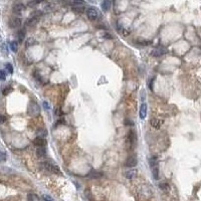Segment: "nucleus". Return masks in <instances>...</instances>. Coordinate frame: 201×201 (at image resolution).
<instances>
[{
  "mask_svg": "<svg viewBox=\"0 0 201 201\" xmlns=\"http://www.w3.org/2000/svg\"><path fill=\"white\" fill-rule=\"evenodd\" d=\"M24 37H25V30H23V29H19L18 32H17V38H18V41L23 42Z\"/></svg>",
  "mask_w": 201,
  "mask_h": 201,
  "instance_id": "17",
  "label": "nucleus"
},
{
  "mask_svg": "<svg viewBox=\"0 0 201 201\" xmlns=\"http://www.w3.org/2000/svg\"><path fill=\"white\" fill-rule=\"evenodd\" d=\"M11 91H12V89H11V88H9V89H8V88H6V89H3V90H2V92H3L4 96H6V95L9 94V92H10Z\"/></svg>",
  "mask_w": 201,
  "mask_h": 201,
  "instance_id": "25",
  "label": "nucleus"
},
{
  "mask_svg": "<svg viewBox=\"0 0 201 201\" xmlns=\"http://www.w3.org/2000/svg\"><path fill=\"white\" fill-rule=\"evenodd\" d=\"M91 176H92V178H99V177H101V176H102V174L101 173H98V172H92Z\"/></svg>",
  "mask_w": 201,
  "mask_h": 201,
  "instance_id": "28",
  "label": "nucleus"
},
{
  "mask_svg": "<svg viewBox=\"0 0 201 201\" xmlns=\"http://www.w3.org/2000/svg\"><path fill=\"white\" fill-rule=\"evenodd\" d=\"M73 10L74 12L78 13V14H82L83 11H85V7H73Z\"/></svg>",
  "mask_w": 201,
  "mask_h": 201,
  "instance_id": "22",
  "label": "nucleus"
},
{
  "mask_svg": "<svg viewBox=\"0 0 201 201\" xmlns=\"http://www.w3.org/2000/svg\"><path fill=\"white\" fill-rule=\"evenodd\" d=\"M42 197H43L44 201H53V199L49 195H43Z\"/></svg>",
  "mask_w": 201,
  "mask_h": 201,
  "instance_id": "29",
  "label": "nucleus"
},
{
  "mask_svg": "<svg viewBox=\"0 0 201 201\" xmlns=\"http://www.w3.org/2000/svg\"><path fill=\"white\" fill-rule=\"evenodd\" d=\"M151 171H152V175L155 179H159V164H156L151 166Z\"/></svg>",
  "mask_w": 201,
  "mask_h": 201,
  "instance_id": "10",
  "label": "nucleus"
},
{
  "mask_svg": "<svg viewBox=\"0 0 201 201\" xmlns=\"http://www.w3.org/2000/svg\"><path fill=\"white\" fill-rule=\"evenodd\" d=\"M85 0H74L73 7H85Z\"/></svg>",
  "mask_w": 201,
  "mask_h": 201,
  "instance_id": "16",
  "label": "nucleus"
},
{
  "mask_svg": "<svg viewBox=\"0 0 201 201\" xmlns=\"http://www.w3.org/2000/svg\"><path fill=\"white\" fill-rule=\"evenodd\" d=\"M5 121H6V118H5V117H4V116H1V123L3 124Z\"/></svg>",
  "mask_w": 201,
  "mask_h": 201,
  "instance_id": "34",
  "label": "nucleus"
},
{
  "mask_svg": "<svg viewBox=\"0 0 201 201\" xmlns=\"http://www.w3.org/2000/svg\"><path fill=\"white\" fill-rule=\"evenodd\" d=\"M6 160V155L5 153H4V151H1V161L4 162Z\"/></svg>",
  "mask_w": 201,
  "mask_h": 201,
  "instance_id": "30",
  "label": "nucleus"
},
{
  "mask_svg": "<svg viewBox=\"0 0 201 201\" xmlns=\"http://www.w3.org/2000/svg\"><path fill=\"white\" fill-rule=\"evenodd\" d=\"M40 16H41V12H40V11H36V12H34V14H32L27 20H26V25L27 26H34L35 24L37 23V21H38V19H39Z\"/></svg>",
  "mask_w": 201,
  "mask_h": 201,
  "instance_id": "4",
  "label": "nucleus"
},
{
  "mask_svg": "<svg viewBox=\"0 0 201 201\" xmlns=\"http://www.w3.org/2000/svg\"><path fill=\"white\" fill-rule=\"evenodd\" d=\"M41 1L42 0H32V1H30L28 3V6H30V7H34V6H36L37 4H39Z\"/></svg>",
  "mask_w": 201,
  "mask_h": 201,
  "instance_id": "21",
  "label": "nucleus"
},
{
  "mask_svg": "<svg viewBox=\"0 0 201 201\" xmlns=\"http://www.w3.org/2000/svg\"><path fill=\"white\" fill-rule=\"evenodd\" d=\"M137 164H138V160L136 157H134V156L128 157L125 162V166L128 167V168H133V167L137 166Z\"/></svg>",
  "mask_w": 201,
  "mask_h": 201,
  "instance_id": "6",
  "label": "nucleus"
},
{
  "mask_svg": "<svg viewBox=\"0 0 201 201\" xmlns=\"http://www.w3.org/2000/svg\"><path fill=\"white\" fill-rule=\"evenodd\" d=\"M37 134L39 137H46V131L43 130V129H40V130L37 131Z\"/></svg>",
  "mask_w": 201,
  "mask_h": 201,
  "instance_id": "23",
  "label": "nucleus"
},
{
  "mask_svg": "<svg viewBox=\"0 0 201 201\" xmlns=\"http://www.w3.org/2000/svg\"><path fill=\"white\" fill-rule=\"evenodd\" d=\"M10 47H11V49H12V51H16L17 48H18V43H17L16 41H11Z\"/></svg>",
  "mask_w": 201,
  "mask_h": 201,
  "instance_id": "20",
  "label": "nucleus"
},
{
  "mask_svg": "<svg viewBox=\"0 0 201 201\" xmlns=\"http://www.w3.org/2000/svg\"><path fill=\"white\" fill-rule=\"evenodd\" d=\"M101 7L103 11H108L111 8V1L110 0H103L101 4Z\"/></svg>",
  "mask_w": 201,
  "mask_h": 201,
  "instance_id": "14",
  "label": "nucleus"
},
{
  "mask_svg": "<svg viewBox=\"0 0 201 201\" xmlns=\"http://www.w3.org/2000/svg\"><path fill=\"white\" fill-rule=\"evenodd\" d=\"M27 200H28V201H33V197H32V195H31V194H28Z\"/></svg>",
  "mask_w": 201,
  "mask_h": 201,
  "instance_id": "33",
  "label": "nucleus"
},
{
  "mask_svg": "<svg viewBox=\"0 0 201 201\" xmlns=\"http://www.w3.org/2000/svg\"><path fill=\"white\" fill-rule=\"evenodd\" d=\"M27 113L31 117H37L40 114V107L35 101H30L27 107Z\"/></svg>",
  "mask_w": 201,
  "mask_h": 201,
  "instance_id": "1",
  "label": "nucleus"
},
{
  "mask_svg": "<svg viewBox=\"0 0 201 201\" xmlns=\"http://www.w3.org/2000/svg\"><path fill=\"white\" fill-rule=\"evenodd\" d=\"M166 53H167V50L164 47H159V48H156L154 50H152L151 55L153 56H155V57H159V56H161V55H164Z\"/></svg>",
  "mask_w": 201,
  "mask_h": 201,
  "instance_id": "7",
  "label": "nucleus"
},
{
  "mask_svg": "<svg viewBox=\"0 0 201 201\" xmlns=\"http://www.w3.org/2000/svg\"><path fill=\"white\" fill-rule=\"evenodd\" d=\"M36 156L38 158H44L46 156V151L43 147H38L36 150Z\"/></svg>",
  "mask_w": 201,
  "mask_h": 201,
  "instance_id": "13",
  "label": "nucleus"
},
{
  "mask_svg": "<svg viewBox=\"0 0 201 201\" xmlns=\"http://www.w3.org/2000/svg\"><path fill=\"white\" fill-rule=\"evenodd\" d=\"M138 43L141 44V46H150V44H152V41H138Z\"/></svg>",
  "mask_w": 201,
  "mask_h": 201,
  "instance_id": "27",
  "label": "nucleus"
},
{
  "mask_svg": "<svg viewBox=\"0 0 201 201\" xmlns=\"http://www.w3.org/2000/svg\"><path fill=\"white\" fill-rule=\"evenodd\" d=\"M24 9H25V6H24L23 4L17 3V4H15V5L13 6L12 11H13V13H14V14L19 15V14H21V12H22V11H23Z\"/></svg>",
  "mask_w": 201,
  "mask_h": 201,
  "instance_id": "8",
  "label": "nucleus"
},
{
  "mask_svg": "<svg viewBox=\"0 0 201 201\" xmlns=\"http://www.w3.org/2000/svg\"><path fill=\"white\" fill-rule=\"evenodd\" d=\"M125 125L126 126H134V123H133V121H131L130 119H126L125 120Z\"/></svg>",
  "mask_w": 201,
  "mask_h": 201,
  "instance_id": "26",
  "label": "nucleus"
},
{
  "mask_svg": "<svg viewBox=\"0 0 201 201\" xmlns=\"http://www.w3.org/2000/svg\"><path fill=\"white\" fill-rule=\"evenodd\" d=\"M128 140H129V143L131 144V146H134L135 141H136V136L134 134V131H130L128 135Z\"/></svg>",
  "mask_w": 201,
  "mask_h": 201,
  "instance_id": "15",
  "label": "nucleus"
},
{
  "mask_svg": "<svg viewBox=\"0 0 201 201\" xmlns=\"http://www.w3.org/2000/svg\"><path fill=\"white\" fill-rule=\"evenodd\" d=\"M136 174H137L136 170H129L125 173V176L128 178V179H132V178H134L135 176H136Z\"/></svg>",
  "mask_w": 201,
  "mask_h": 201,
  "instance_id": "18",
  "label": "nucleus"
},
{
  "mask_svg": "<svg viewBox=\"0 0 201 201\" xmlns=\"http://www.w3.org/2000/svg\"><path fill=\"white\" fill-rule=\"evenodd\" d=\"M87 16L91 21H95L100 17V11L94 6H90L87 9Z\"/></svg>",
  "mask_w": 201,
  "mask_h": 201,
  "instance_id": "2",
  "label": "nucleus"
},
{
  "mask_svg": "<svg viewBox=\"0 0 201 201\" xmlns=\"http://www.w3.org/2000/svg\"><path fill=\"white\" fill-rule=\"evenodd\" d=\"M41 167L44 170L48 171V172H50V173L60 174V168H58L57 166H55V165H53L51 163H49V162H43V163H41Z\"/></svg>",
  "mask_w": 201,
  "mask_h": 201,
  "instance_id": "3",
  "label": "nucleus"
},
{
  "mask_svg": "<svg viewBox=\"0 0 201 201\" xmlns=\"http://www.w3.org/2000/svg\"><path fill=\"white\" fill-rule=\"evenodd\" d=\"M43 107L46 108V110H48L49 108H50V107H49V105H48V104L46 103V102H43Z\"/></svg>",
  "mask_w": 201,
  "mask_h": 201,
  "instance_id": "32",
  "label": "nucleus"
},
{
  "mask_svg": "<svg viewBox=\"0 0 201 201\" xmlns=\"http://www.w3.org/2000/svg\"><path fill=\"white\" fill-rule=\"evenodd\" d=\"M33 144H34L35 146H37V147H44L46 145V139H44L43 137L38 136L37 138H35V139L33 140Z\"/></svg>",
  "mask_w": 201,
  "mask_h": 201,
  "instance_id": "9",
  "label": "nucleus"
},
{
  "mask_svg": "<svg viewBox=\"0 0 201 201\" xmlns=\"http://www.w3.org/2000/svg\"><path fill=\"white\" fill-rule=\"evenodd\" d=\"M1 80L2 81L5 80V71H4V69H2L1 71Z\"/></svg>",
  "mask_w": 201,
  "mask_h": 201,
  "instance_id": "31",
  "label": "nucleus"
},
{
  "mask_svg": "<svg viewBox=\"0 0 201 201\" xmlns=\"http://www.w3.org/2000/svg\"><path fill=\"white\" fill-rule=\"evenodd\" d=\"M5 69H7V71H9L10 74L13 73V67H12V65H11L10 64H5Z\"/></svg>",
  "mask_w": 201,
  "mask_h": 201,
  "instance_id": "24",
  "label": "nucleus"
},
{
  "mask_svg": "<svg viewBox=\"0 0 201 201\" xmlns=\"http://www.w3.org/2000/svg\"><path fill=\"white\" fill-rule=\"evenodd\" d=\"M150 124L152 127H154L155 129H159L163 124V121L162 120H158V119H152L150 121Z\"/></svg>",
  "mask_w": 201,
  "mask_h": 201,
  "instance_id": "11",
  "label": "nucleus"
},
{
  "mask_svg": "<svg viewBox=\"0 0 201 201\" xmlns=\"http://www.w3.org/2000/svg\"><path fill=\"white\" fill-rule=\"evenodd\" d=\"M22 24V21L19 17H11L9 19V22H8V25H9L10 28H19Z\"/></svg>",
  "mask_w": 201,
  "mask_h": 201,
  "instance_id": "5",
  "label": "nucleus"
},
{
  "mask_svg": "<svg viewBox=\"0 0 201 201\" xmlns=\"http://www.w3.org/2000/svg\"><path fill=\"white\" fill-rule=\"evenodd\" d=\"M147 116V105L146 104H142L141 108H140V118L145 119Z\"/></svg>",
  "mask_w": 201,
  "mask_h": 201,
  "instance_id": "12",
  "label": "nucleus"
},
{
  "mask_svg": "<svg viewBox=\"0 0 201 201\" xmlns=\"http://www.w3.org/2000/svg\"><path fill=\"white\" fill-rule=\"evenodd\" d=\"M159 187H160V189L161 190H163V191H169L170 190V186H169V184L168 183H161V184L159 185Z\"/></svg>",
  "mask_w": 201,
  "mask_h": 201,
  "instance_id": "19",
  "label": "nucleus"
}]
</instances>
